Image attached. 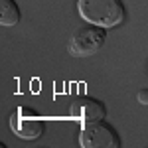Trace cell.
I'll return each instance as SVG.
<instances>
[{
  "label": "cell",
  "instance_id": "1",
  "mask_svg": "<svg viewBox=\"0 0 148 148\" xmlns=\"http://www.w3.org/2000/svg\"><path fill=\"white\" fill-rule=\"evenodd\" d=\"M77 10L87 24L113 28L125 20V6L121 0H79Z\"/></svg>",
  "mask_w": 148,
  "mask_h": 148
},
{
  "label": "cell",
  "instance_id": "2",
  "mask_svg": "<svg viewBox=\"0 0 148 148\" xmlns=\"http://www.w3.org/2000/svg\"><path fill=\"white\" fill-rule=\"evenodd\" d=\"M105 40H107L105 28L95 26V24H85V26H79L71 34L67 49H69V53L75 57H87V56L97 53L105 46Z\"/></svg>",
  "mask_w": 148,
  "mask_h": 148
},
{
  "label": "cell",
  "instance_id": "3",
  "mask_svg": "<svg viewBox=\"0 0 148 148\" xmlns=\"http://www.w3.org/2000/svg\"><path fill=\"white\" fill-rule=\"evenodd\" d=\"M79 142L83 148H121V136L111 125L107 123H93L85 125L81 130Z\"/></svg>",
  "mask_w": 148,
  "mask_h": 148
},
{
  "label": "cell",
  "instance_id": "4",
  "mask_svg": "<svg viewBox=\"0 0 148 148\" xmlns=\"http://www.w3.org/2000/svg\"><path fill=\"white\" fill-rule=\"evenodd\" d=\"M10 128L14 130L16 136L26 138V140H34V138L42 136L46 123L36 111L28 109V107H20L10 116Z\"/></svg>",
  "mask_w": 148,
  "mask_h": 148
},
{
  "label": "cell",
  "instance_id": "5",
  "mask_svg": "<svg viewBox=\"0 0 148 148\" xmlns=\"http://www.w3.org/2000/svg\"><path fill=\"white\" fill-rule=\"evenodd\" d=\"M71 116L75 121H79L81 125H93V123H101L107 116V107L103 101L95 99V97H87L81 95L77 97L73 105H71Z\"/></svg>",
  "mask_w": 148,
  "mask_h": 148
},
{
  "label": "cell",
  "instance_id": "6",
  "mask_svg": "<svg viewBox=\"0 0 148 148\" xmlns=\"http://www.w3.org/2000/svg\"><path fill=\"white\" fill-rule=\"evenodd\" d=\"M0 22L2 26H14L20 22V8L16 0H0Z\"/></svg>",
  "mask_w": 148,
  "mask_h": 148
},
{
  "label": "cell",
  "instance_id": "7",
  "mask_svg": "<svg viewBox=\"0 0 148 148\" xmlns=\"http://www.w3.org/2000/svg\"><path fill=\"white\" fill-rule=\"evenodd\" d=\"M138 103H140V105H148V89L138 91Z\"/></svg>",
  "mask_w": 148,
  "mask_h": 148
}]
</instances>
